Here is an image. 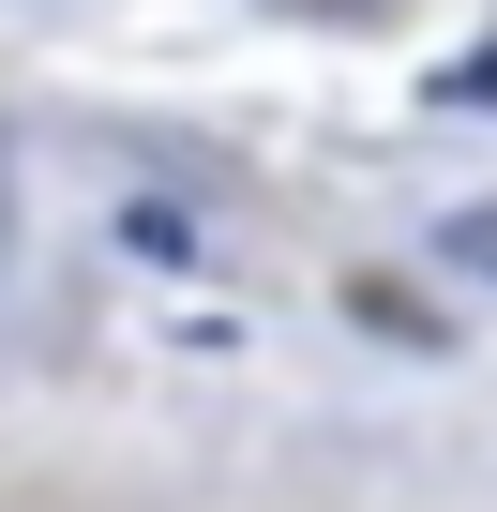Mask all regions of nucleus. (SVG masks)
Instances as JSON below:
<instances>
[]
</instances>
